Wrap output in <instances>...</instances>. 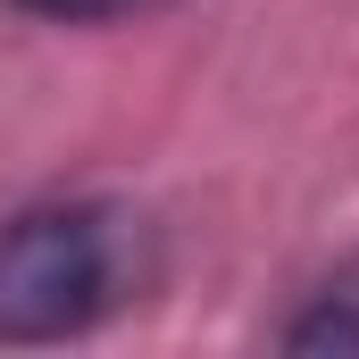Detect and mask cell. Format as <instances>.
<instances>
[{"mask_svg": "<svg viewBox=\"0 0 359 359\" xmlns=\"http://www.w3.org/2000/svg\"><path fill=\"white\" fill-rule=\"evenodd\" d=\"M126 284V217L100 201H34L0 226V343H67Z\"/></svg>", "mask_w": 359, "mask_h": 359, "instance_id": "1", "label": "cell"}, {"mask_svg": "<svg viewBox=\"0 0 359 359\" xmlns=\"http://www.w3.org/2000/svg\"><path fill=\"white\" fill-rule=\"evenodd\" d=\"M284 351H301V359H318V351H343V359H359V284H326L284 334H276Z\"/></svg>", "mask_w": 359, "mask_h": 359, "instance_id": "2", "label": "cell"}, {"mask_svg": "<svg viewBox=\"0 0 359 359\" xmlns=\"http://www.w3.org/2000/svg\"><path fill=\"white\" fill-rule=\"evenodd\" d=\"M8 8H25L42 25H126V17H159L176 0H8Z\"/></svg>", "mask_w": 359, "mask_h": 359, "instance_id": "3", "label": "cell"}]
</instances>
